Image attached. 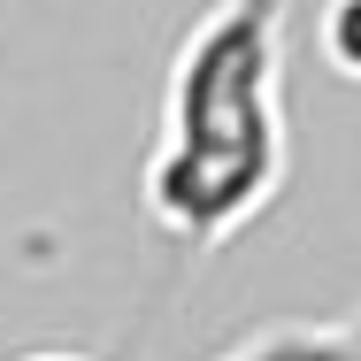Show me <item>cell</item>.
Wrapping results in <instances>:
<instances>
[{"mask_svg":"<svg viewBox=\"0 0 361 361\" xmlns=\"http://www.w3.org/2000/svg\"><path fill=\"white\" fill-rule=\"evenodd\" d=\"M285 0H216L169 62L139 200L154 231L223 246L285 192Z\"/></svg>","mask_w":361,"mask_h":361,"instance_id":"obj_1","label":"cell"},{"mask_svg":"<svg viewBox=\"0 0 361 361\" xmlns=\"http://www.w3.org/2000/svg\"><path fill=\"white\" fill-rule=\"evenodd\" d=\"M315 47H323V62L338 77L361 85V0H323L315 8Z\"/></svg>","mask_w":361,"mask_h":361,"instance_id":"obj_2","label":"cell"},{"mask_svg":"<svg viewBox=\"0 0 361 361\" xmlns=\"http://www.w3.org/2000/svg\"><path fill=\"white\" fill-rule=\"evenodd\" d=\"M323 361H361V307L338 315V323H323Z\"/></svg>","mask_w":361,"mask_h":361,"instance_id":"obj_3","label":"cell"},{"mask_svg":"<svg viewBox=\"0 0 361 361\" xmlns=\"http://www.w3.org/2000/svg\"><path fill=\"white\" fill-rule=\"evenodd\" d=\"M23 361H85V354H23Z\"/></svg>","mask_w":361,"mask_h":361,"instance_id":"obj_4","label":"cell"}]
</instances>
